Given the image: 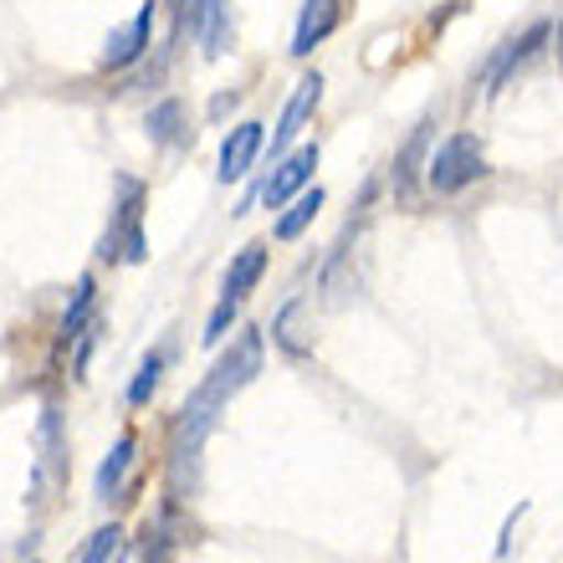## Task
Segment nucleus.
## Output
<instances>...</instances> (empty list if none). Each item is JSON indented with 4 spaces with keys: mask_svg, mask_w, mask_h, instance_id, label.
<instances>
[{
    "mask_svg": "<svg viewBox=\"0 0 563 563\" xmlns=\"http://www.w3.org/2000/svg\"><path fill=\"white\" fill-rule=\"evenodd\" d=\"M179 21L190 26V36L200 42V52L210 62L225 57V46H231V0H185Z\"/></svg>",
    "mask_w": 563,
    "mask_h": 563,
    "instance_id": "4",
    "label": "nucleus"
},
{
    "mask_svg": "<svg viewBox=\"0 0 563 563\" xmlns=\"http://www.w3.org/2000/svg\"><path fill=\"white\" fill-rule=\"evenodd\" d=\"M312 169H318V144H302V148H292V154H282L277 169H272V179L256 190V200H267L272 210H282L287 200H297V195L308 190Z\"/></svg>",
    "mask_w": 563,
    "mask_h": 563,
    "instance_id": "5",
    "label": "nucleus"
},
{
    "mask_svg": "<svg viewBox=\"0 0 563 563\" xmlns=\"http://www.w3.org/2000/svg\"><path fill=\"white\" fill-rule=\"evenodd\" d=\"M92 302H98V282H92V277H77L73 308L62 312V343H73V339H82V333H88V323L98 318V312H92Z\"/></svg>",
    "mask_w": 563,
    "mask_h": 563,
    "instance_id": "16",
    "label": "nucleus"
},
{
    "mask_svg": "<svg viewBox=\"0 0 563 563\" xmlns=\"http://www.w3.org/2000/svg\"><path fill=\"white\" fill-rule=\"evenodd\" d=\"M262 148H267V129L262 123H236L221 144V164H216V179L221 185H236V179L252 175V164L262 159Z\"/></svg>",
    "mask_w": 563,
    "mask_h": 563,
    "instance_id": "7",
    "label": "nucleus"
},
{
    "mask_svg": "<svg viewBox=\"0 0 563 563\" xmlns=\"http://www.w3.org/2000/svg\"><path fill=\"white\" fill-rule=\"evenodd\" d=\"M318 103H323V77L308 73V77H302V82L292 88L287 108H282V123L272 129V159H282V154H287V144H292V139L308 129V119L318 113Z\"/></svg>",
    "mask_w": 563,
    "mask_h": 563,
    "instance_id": "6",
    "label": "nucleus"
},
{
    "mask_svg": "<svg viewBox=\"0 0 563 563\" xmlns=\"http://www.w3.org/2000/svg\"><path fill=\"white\" fill-rule=\"evenodd\" d=\"M134 456H139V435L134 430H129V435H123L119 445H113V451H108L103 456V466H98V476H92V492H98V497H119L123 492V476H129V466H134Z\"/></svg>",
    "mask_w": 563,
    "mask_h": 563,
    "instance_id": "12",
    "label": "nucleus"
},
{
    "mask_svg": "<svg viewBox=\"0 0 563 563\" xmlns=\"http://www.w3.org/2000/svg\"><path fill=\"white\" fill-rule=\"evenodd\" d=\"M430 129H435V123L430 119H420L416 123V134H410V144L400 148V154H395V164H389V185H395V195H400V200H416V179L426 175V144H430Z\"/></svg>",
    "mask_w": 563,
    "mask_h": 563,
    "instance_id": "11",
    "label": "nucleus"
},
{
    "mask_svg": "<svg viewBox=\"0 0 563 563\" xmlns=\"http://www.w3.org/2000/svg\"><path fill=\"white\" fill-rule=\"evenodd\" d=\"M148 139L164 148H179V144H190V134H185V103L179 98H164V103L148 108V119H144Z\"/></svg>",
    "mask_w": 563,
    "mask_h": 563,
    "instance_id": "14",
    "label": "nucleus"
},
{
    "mask_svg": "<svg viewBox=\"0 0 563 563\" xmlns=\"http://www.w3.org/2000/svg\"><path fill=\"white\" fill-rule=\"evenodd\" d=\"M148 42H154V5H144V11H139L129 26H119L113 36H108L103 67H108V73H129L134 62H144Z\"/></svg>",
    "mask_w": 563,
    "mask_h": 563,
    "instance_id": "9",
    "label": "nucleus"
},
{
    "mask_svg": "<svg viewBox=\"0 0 563 563\" xmlns=\"http://www.w3.org/2000/svg\"><path fill=\"white\" fill-rule=\"evenodd\" d=\"M343 21V0H302L297 11V26H292V57H312V46H323Z\"/></svg>",
    "mask_w": 563,
    "mask_h": 563,
    "instance_id": "8",
    "label": "nucleus"
},
{
    "mask_svg": "<svg viewBox=\"0 0 563 563\" xmlns=\"http://www.w3.org/2000/svg\"><path fill=\"white\" fill-rule=\"evenodd\" d=\"M487 175V154H482V139L476 134H451L426 164V185L435 195H456L466 185Z\"/></svg>",
    "mask_w": 563,
    "mask_h": 563,
    "instance_id": "2",
    "label": "nucleus"
},
{
    "mask_svg": "<svg viewBox=\"0 0 563 563\" xmlns=\"http://www.w3.org/2000/svg\"><path fill=\"white\" fill-rule=\"evenodd\" d=\"M236 297H221V302H216V312H210L206 318V333H200V339L206 343H225V333H231V328H236Z\"/></svg>",
    "mask_w": 563,
    "mask_h": 563,
    "instance_id": "19",
    "label": "nucleus"
},
{
    "mask_svg": "<svg viewBox=\"0 0 563 563\" xmlns=\"http://www.w3.org/2000/svg\"><path fill=\"white\" fill-rule=\"evenodd\" d=\"M318 210H323V190L312 185V190H302L297 200H287V206H282L277 225H272V236H277V241H297L312 225V216H318Z\"/></svg>",
    "mask_w": 563,
    "mask_h": 563,
    "instance_id": "15",
    "label": "nucleus"
},
{
    "mask_svg": "<svg viewBox=\"0 0 563 563\" xmlns=\"http://www.w3.org/2000/svg\"><path fill=\"white\" fill-rule=\"evenodd\" d=\"M119 549H123L119 528H98V533L88 538V549H82V559H77V563H113V559H119Z\"/></svg>",
    "mask_w": 563,
    "mask_h": 563,
    "instance_id": "18",
    "label": "nucleus"
},
{
    "mask_svg": "<svg viewBox=\"0 0 563 563\" xmlns=\"http://www.w3.org/2000/svg\"><path fill=\"white\" fill-rule=\"evenodd\" d=\"M164 364H169V349H154V354L139 364V374H134V385H129V405H148L154 400V389H159V374H164Z\"/></svg>",
    "mask_w": 563,
    "mask_h": 563,
    "instance_id": "17",
    "label": "nucleus"
},
{
    "mask_svg": "<svg viewBox=\"0 0 563 563\" xmlns=\"http://www.w3.org/2000/svg\"><path fill=\"white\" fill-rule=\"evenodd\" d=\"M262 354H267V349H262V333L246 328V333L216 358V369L206 374V385L185 400V410H179V420H175V441H169V497H175V503H190L195 497V487H200V451H206V435L216 430L225 400L241 395V389L262 374Z\"/></svg>",
    "mask_w": 563,
    "mask_h": 563,
    "instance_id": "1",
    "label": "nucleus"
},
{
    "mask_svg": "<svg viewBox=\"0 0 563 563\" xmlns=\"http://www.w3.org/2000/svg\"><path fill=\"white\" fill-rule=\"evenodd\" d=\"M543 42H549V21H533V26L522 31V36H512V42H503V52H497V57L487 62V73H482V88H487V92H497V88H503V82H507V77L518 73L522 62L533 57V52H538V46H543Z\"/></svg>",
    "mask_w": 563,
    "mask_h": 563,
    "instance_id": "10",
    "label": "nucleus"
},
{
    "mask_svg": "<svg viewBox=\"0 0 563 563\" xmlns=\"http://www.w3.org/2000/svg\"><path fill=\"white\" fill-rule=\"evenodd\" d=\"M267 277V246H262V241H252V246H241L236 252V262H231V267H225V297H246L256 287V282Z\"/></svg>",
    "mask_w": 563,
    "mask_h": 563,
    "instance_id": "13",
    "label": "nucleus"
},
{
    "mask_svg": "<svg viewBox=\"0 0 563 563\" xmlns=\"http://www.w3.org/2000/svg\"><path fill=\"white\" fill-rule=\"evenodd\" d=\"M123 206H119V225L98 241V256L103 262H144L148 256V241H144V185L139 179H123Z\"/></svg>",
    "mask_w": 563,
    "mask_h": 563,
    "instance_id": "3",
    "label": "nucleus"
}]
</instances>
